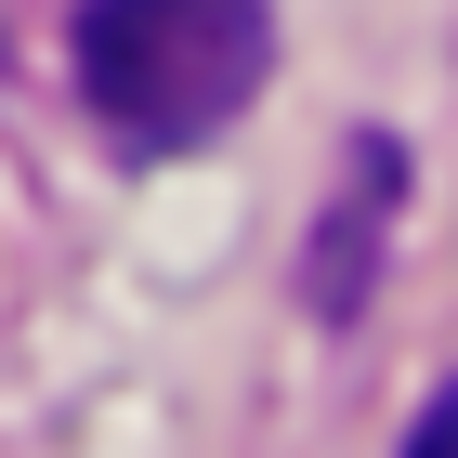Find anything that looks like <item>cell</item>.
<instances>
[{
	"label": "cell",
	"mask_w": 458,
	"mask_h": 458,
	"mask_svg": "<svg viewBox=\"0 0 458 458\" xmlns=\"http://www.w3.org/2000/svg\"><path fill=\"white\" fill-rule=\"evenodd\" d=\"M66 66L118 157H183L223 118H249L276 66V13L262 0H79Z\"/></svg>",
	"instance_id": "obj_1"
},
{
	"label": "cell",
	"mask_w": 458,
	"mask_h": 458,
	"mask_svg": "<svg viewBox=\"0 0 458 458\" xmlns=\"http://www.w3.org/2000/svg\"><path fill=\"white\" fill-rule=\"evenodd\" d=\"M393 197H406V157L367 131L341 210H327V249H315V315H353V301H367V249H380V210H393Z\"/></svg>",
	"instance_id": "obj_2"
},
{
	"label": "cell",
	"mask_w": 458,
	"mask_h": 458,
	"mask_svg": "<svg viewBox=\"0 0 458 458\" xmlns=\"http://www.w3.org/2000/svg\"><path fill=\"white\" fill-rule=\"evenodd\" d=\"M406 458H458V380L420 406V432H406Z\"/></svg>",
	"instance_id": "obj_3"
}]
</instances>
